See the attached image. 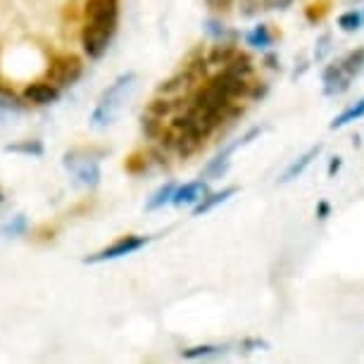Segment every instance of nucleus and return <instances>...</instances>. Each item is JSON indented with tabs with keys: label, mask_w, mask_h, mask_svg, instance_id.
Segmentation results:
<instances>
[{
	"label": "nucleus",
	"mask_w": 364,
	"mask_h": 364,
	"mask_svg": "<svg viewBox=\"0 0 364 364\" xmlns=\"http://www.w3.org/2000/svg\"><path fill=\"white\" fill-rule=\"evenodd\" d=\"M114 29L117 24H109V22H86L84 31H81V46L88 58L98 60L105 55L109 41L114 36Z\"/></svg>",
	"instance_id": "1"
},
{
	"label": "nucleus",
	"mask_w": 364,
	"mask_h": 364,
	"mask_svg": "<svg viewBox=\"0 0 364 364\" xmlns=\"http://www.w3.org/2000/svg\"><path fill=\"white\" fill-rule=\"evenodd\" d=\"M134 79H136L134 74H124V77H119L112 86L107 88L105 95H102V100H100V105L95 107V112H93V124L95 127H105L114 119L117 109H119L122 93H124V88L132 84Z\"/></svg>",
	"instance_id": "2"
},
{
	"label": "nucleus",
	"mask_w": 364,
	"mask_h": 364,
	"mask_svg": "<svg viewBox=\"0 0 364 364\" xmlns=\"http://www.w3.org/2000/svg\"><path fill=\"white\" fill-rule=\"evenodd\" d=\"M81 72H84V65H81L77 55H63V58L53 60L50 70H48V81L58 88H65L72 86L74 81H79Z\"/></svg>",
	"instance_id": "3"
},
{
	"label": "nucleus",
	"mask_w": 364,
	"mask_h": 364,
	"mask_svg": "<svg viewBox=\"0 0 364 364\" xmlns=\"http://www.w3.org/2000/svg\"><path fill=\"white\" fill-rule=\"evenodd\" d=\"M146 243H148L146 236H124V238L117 240V243L107 245L105 250L95 252V255H88L86 257V264H95V262H105V259H117V257L132 255V252L141 250Z\"/></svg>",
	"instance_id": "4"
},
{
	"label": "nucleus",
	"mask_w": 364,
	"mask_h": 364,
	"mask_svg": "<svg viewBox=\"0 0 364 364\" xmlns=\"http://www.w3.org/2000/svg\"><path fill=\"white\" fill-rule=\"evenodd\" d=\"M193 105L224 114L226 109H229V105H231V98L222 91V88H217L215 84H212V81H208V84H205L203 88H198V91H196Z\"/></svg>",
	"instance_id": "5"
},
{
	"label": "nucleus",
	"mask_w": 364,
	"mask_h": 364,
	"mask_svg": "<svg viewBox=\"0 0 364 364\" xmlns=\"http://www.w3.org/2000/svg\"><path fill=\"white\" fill-rule=\"evenodd\" d=\"M212 84H215L217 88H222V91L229 95V98H240V95H250V84L248 79L243 77H236V74H231L229 70H222L219 74H215V77L210 79Z\"/></svg>",
	"instance_id": "6"
},
{
	"label": "nucleus",
	"mask_w": 364,
	"mask_h": 364,
	"mask_svg": "<svg viewBox=\"0 0 364 364\" xmlns=\"http://www.w3.org/2000/svg\"><path fill=\"white\" fill-rule=\"evenodd\" d=\"M117 0H88L86 17L88 22H109L117 24Z\"/></svg>",
	"instance_id": "7"
},
{
	"label": "nucleus",
	"mask_w": 364,
	"mask_h": 364,
	"mask_svg": "<svg viewBox=\"0 0 364 364\" xmlns=\"http://www.w3.org/2000/svg\"><path fill=\"white\" fill-rule=\"evenodd\" d=\"M205 196H208V183L200 178V181H191V183H183L181 188H176L171 203H174L176 208H183V205H198Z\"/></svg>",
	"instance_id": "8"
},
{
	"label": "nucleus",
	"mask_w": 364,
	"mask_h": 364,
	"mask_svg": "<svg viewBox=\"0 0 364 364\" xmlns=\"http://www.w3.org/2000/svg\"><path fill=\"white\" fill-rule=\"evenodd\" d=\"M60 98V88L50 84V81H43V84H31L24 88V100L31 102V105H50Z\"/></svg>",
	"instance_id": "9"
},
{
	"label": "nucleus",
	"mask_w": 364,
	"mask_h": 364,
	"mask_svg": "<svg viewBox=\"0 0 364 364\" xmlns=\"http://www.w3.org/2000/svg\"><path fill=\"white\" fill-rule=\"evenodd\" d=\"M319 153H321V146H314V148H310L305 155H300L298 160L291 162V167H288V169L284 171V176H281L279 181H281V183H288V181H293V178H298V176L302 174V171H305L307 167H310L312 160H314V157H317Z\"/></svg>",
	"instance_id": "10"
},
{
	"label": "nucleus",
	"mask_w": 364,
	"mask_h": 364,
	"mask_svg": "<svg viewBox=\"0 0 364 364\" xmlns=\"http://www.w3.org/2000/svg\"><path fill=\"white\" fill-rule=\"evenodd\" d=\"M236 193V186H226L224 191H217V193H210V196H205L200 203L196 205L193 208V215L196 217H200V215H205V212H210V210H215L217 205H222V203H226L229 198Z\"/></svg>",
	"instance_id": "11"
},
{
	"label": "nucleus",
	"mask_w": 364,
	"mask_h": 364,
	"mask_svg": "<svg viewBox=\"0 0 364 364\" xmlns=\"http://www.w3.org/2000/svg\"><path fill=\"white\" fill-rule=\"evenodd\" d=\"M362 117H364V98H362V100H357L355 105H350L348 109H343V112L331 122V129L348 127V124H353V122L362 119Z\"/></svg>",
	"instance_id": "12"
},
{
	"label": "nucleus",
	"mask_w": 364,
	"mask_h": 364,
	"mask_svg": "<svg viewBox=\"0 0 364 364\" xmlns=\"http://www.w3.org/2000/svg\"><path fill=\"white\" fill-rule=\"evenodd\" d=\"M341 67L350 79L357 77V74L364 70V48H357V50L348 53L346 60H341Z\"/></svg>",
	"instance_id": "13"
},
{
	"label": "nucleus",
	"mask_w": 364,
	"mask_h": 364,
	"mask_svg": "<svg viewBox=\"0 0 364 364\" xmlns=\"http://www.w3.org/2000/svg\"><path fill=\"white\" fill-rule=\"evenodd\" d=\"M174 193H176V186H174V183H164V186H162L160 191H157V193L146 203V210H148V212L160 210L162 205L171 203V198H174Z\"/></svg>",
	"instance_id": "14"
},
{
	"label": "nucleus",
	"mask_w": 364,
	"mask_h": 364,
	"mask_svg": "<svg viewBox=\"0 0 364 364\" xmlns=\"http://www.w3.org/2000/svg\"><path fill=\"white\" fill-rule=\"evenodd\" d=\"M224 70H229L231 74H236V77H243V79H248L250 74H252V65H250V60L245 58V55H233V58L226 63Z\"/></svg>",
	"instance_id": "15"
},
{
	"label": "nucleus",
	"mask_w": 364,
	"mask_h": 364,
	"mask_svg": "<svg viewBox=\"0 0 364 364\" xmlns=\"http://www.w3.org/2000/svg\"><path fill=\"white\" fill-rule=\"evenodd\" d=\"M245 41H248V46H252V48H269L274 43V36L264 24H259L248 33V36H245Z\"/></svg>",
	"instance_id": "16"
},
{
	"label": "nucleus",
	"mask_w": 364,
	"mask_h": 364,
	"mask_svg": "<svg viewBox=\"0 0 364 364\" xmlns=\"http://www.w3.org/2000/svg\"><path fill=\"white\" fill-rule=\"evenodd\" d=\"M364 24V15L360 10H348V12H343V15L338 17V26L343 31H357L360 26Z\"/></svg>",
	"instance_id": "17"
},
{
	"label": "nucleus",
	"mask_w": 364,
	"mask_h": 364,
	"mask_svg": "<svg viewBox=\"0 0 364 364\" xmlns=\"http://www.w3.org/2000/svg\"><path fill=\"white\" fill-rule=\"evenodd\" d=\"M236 55V48L229 46V43H222V46H215L210 53V63L212 65H226L229 60Z\"/></svg>",
	"instance_id": "18"
},
{
	"label": "nucleus",
	"mask_w": 364,
	"mask_h": 364,
	"mask_svg": "<svg viewBox=\"0 0 364 364\" xmlns=\"http://www.w3.org/2000/svg\"><path fill=\"white\" fill-rule=\"evenodd\" d=\"M219 353H224V348H219V346H198V348L181 350V357H186V360H198V357H212V355H219Z\"/></svg>",
	"instance_id": "19"
},
{
	"label": "nucleus",
	"mask_w": 364,
	"mask_h": 364,
	"mask_svg": "<svg viewBox=\"0 0 364 364\" xmlns=\"http://www.w3.org/2000/svg\"><path fill=\"white\" fill-rule=\"evenodd\" d=\"M5 153H22V155H43V146L41 141H26V143H15V146H8Z\"/></svg>",
	"instance_id": "20"
},
{
	"label": "nucleus",
	"mask_w": 364,
	"mask_h": 364,
	"mask_svg": "<svg viewBox=\"0 0 364 364\" xmlns=\"http://www.w3.org/2000/svg\"><path fill=\"white\" fill-rule=\"evenodd\" d=\"M171 109H174V102L171 100H167V98H157V100H153L148 105V114H153V117H157V119H164V117H167Z\"/></svg>",
	"instance_id": "21"
},
{
	"label": "nucleus",
	"mask_w": 364,
	"mask_h": 364,
	"mask_svg": "<svg viewBox=\"0 0 364 364\" xmlns=\"http://www.w3.org/2000/svg\"><path fill=\"white\" fill-rule=\"evenodd\" d=\"M143 134H146L148 139H160V134H162L160 119H157V117H153V114L143 117Z\"/></svg>",
	"instance_id": "22"
},
{
	"label": "nucleus",
	"mask_w": 364,
	"mask_h": 364,
	"mask_svg": "<svg viewBox=\"0 0 364 364\" xmlns=\"http://www.w3.org/2000/svg\"><path fill=\"white\" fill-rule=\"evenodd\" d=\"M77 174H79L81 181L88 183V186H95V183H98V178H100V169L95 167L93 162H86V164H84V169H79Z\"/></svg>",
	"instance_id": "23"
},
{
	"label": "nucleus",
	"mask_w": 364,
	"mask_h": 364,
	"mask_svg": "<svg viewBox=\"0 0 364 364\" xmlns=\"http://www.w3.org/2000/svg\"><path fill=\"white\" fill-rule=\"evenodd\" d=\"M348 88H350V77L346 74V77L336 79V81H331V84H324V93L326 95H341V93H346Z\"/></svg>",
	"instance_id": "24"
},
{
	"label": "nucleus",
	"mask_w": 364,
	"mask_h": 364,
	"mask_svg": "<svg viewBox=\"0 0 364 364\" xmlns=\"http://www.w3.org/2000/svg\"><path fill=\"white\" fill-rule=\"evenodd\" d=\"M240 15L243 17H252L259 10V0H240Z\"/></svg>",
	"instance_id": "25"
},
{
	"label": "nucleus",
	"mask_w": 364,
	"mask_h": 364,
	"mask_svg": "<svg viewBox=\"0 0 364 364\" xmlns=\"http://www.w3.org/2000/svg\"><path fill=\"white\" fill-rule=\"evenodd\" d=\"M264 10H288L293 5V0H262Z\"/></svg>",
	"instance_id": "26"
},
{
	"label": "nucleus",
	"mask_w": 364,
	"mask_h": 364,
	"mask_svg": "<svg viewBox=\"0 0 364 364\" xmlns=\"http://www.w3.org/2000/svg\"><path fill=\"white\" fill-rule=\"evenodd\" d=\"M331 36H328V33H324V36H321L319 41H317V46H319V50H317V60H324L326 58V53L331 50Z\"/></svg>",
	"instance_id": "27"
},
{
	"label": "nucleus",
	"mask_w": 364,
	"mask_h": 364,
	"mask_svg": "<svg viewBox=\"0 0 364 364\" xmlns=\"http://www.w3.org/2000/svg\"><path fill=\"white\" fill-rule=\"evenodd\" d=\"M208 31L212 33V36L222 38V36H224V24H219V22H208Z\"/></svg>",
	"instance_id": "28"
},
{
	"label": "nucleus",
	"mask_w": 364,
	"mask_h": 364,
	"mask_svg": "<svg viewBox=\"0 0 364 364\" xmlns=\"http://www.w3.org/2000/svg\"><path fill=\"white\" fill-rule=\"evenodd\" d=\"M328 212H331V205H328V203H319V205H317V217H319V219H326V217H328Z\"/></svg>",
	"instance_id": "29"
},
{
	"label": "nucleus",
	"mask_w": 364,
	"mask_h": 364,
	"mask_svg": "<svg viewBox=\"0 0 364 364\" xmlns=\"http://www.w3.org/2000/svg\"><path fill=\"white\" fill-rule=\"evenodd\" d=\"M243 348L250 353V348H269V346H267L264 341H257V338H255V341H245V343H243Z\"/></svg>",
	"instance_id": "30"
},
{
	"label": "nucleus",
	"mask_w": 364,
	"mask_h": 364,
	"mask_svg": "<svg viewBox=\"0 0 364 364\" xmlns=\"http://www.w3.org/2000/svg\"><path fill=\"white\" fill-rule=\"evenodd\" d=\"M341 157H333V160H331V164H328V176H333L336 174V171H338L341 169Z\"/></svg>",
	"instance_id": "31"
},
{
	"label": "nucleus",
	"mask_w": 364,
	"mask_h": 364,
	"mask_svg": "<svg viewBox=\"0 0 364 364\" xmlns=\"http://www.w3.org/2000/svg\"><path fill=\"white\" fill-rule=\"evenodd\" d=\"M208 3L212 5V8H229V5H231V0H208Z\"/></svg>",
	"instance_id": "32"
},
{
	"label": "nucleus",
	"mask_w": 364,
	"mask_h": 364,
	"mask_svg": "<svg viewBox=\"0 0 364 364\" xmlns=\"http://www.w3.org/2000/svg\"><path fill=\"white\" fill-rule=\"evenodd\" d=\"M24 229V219H17V224H10L5 231H10V233H17V231H22Z\"/></svg>",
	"instance_id": "33"
},
{
	"label": "nucleus",
	"mask_w": 364,
	"mask_h": 364,
	"mask_svg": "<svg viewBox=\"0 0 364 364\" xmlns=\"http://www.w3.org/2000/svg\"><path fill=\"white\" fill-rule=\"evenodd\" d=\"M267 65H269L272 70H277V58H274V55H269V58H267Z\"/></svg>",
	"instance_id": "34"
},
{
	"label": "nucleus",
	"mask_w": 364,
	"mask_h": 364,
	"mask_svg": "<svg viewBox=\"0 0 364 364\" xmlns=\"http://www.w3.org/2000/svg\"><path fill=\"white\" fill-rule=\"evenodd\" d=\"M5 200V196H3V191H0V203H3Z\"/></svg>",
	"instance_id": "35"
}]
</instances>
